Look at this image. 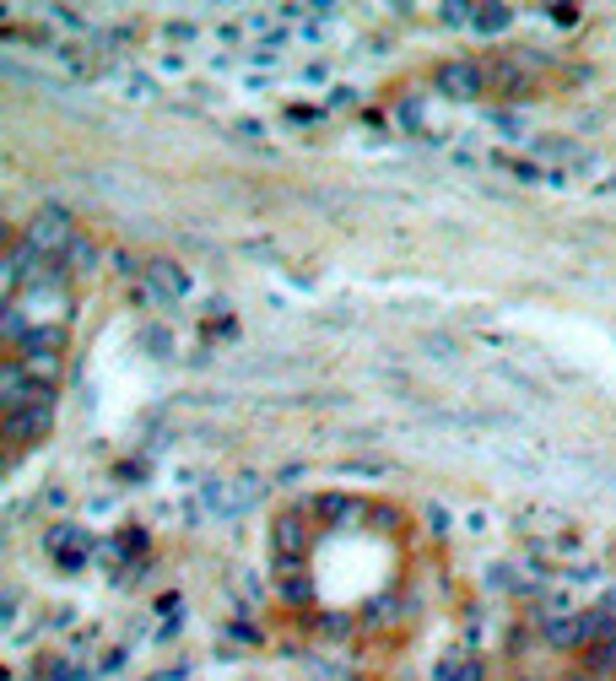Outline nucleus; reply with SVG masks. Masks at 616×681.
Here are the masks:
<instances>
[{"label":"nucleus","instance_id":"nucleus-3","mask_svg":"<svg viewBox=\"0 0 616 681\" xmlns=\"http://www.w3.org/2000/svg\"><path fill=\"white\" fill-rule=\"evenodd\" d=\"M438 87L454 92V98H465V92H476V65H449V71H438Z\"/></svg>","mask_w":616,"mask_h":681},{"label":"nucleus","instance_id":"nucleus-2","mask_svg":"<svg viewBox=\"0 0 616 681\" xmlns=\"http://www.w3.org/2000/svg\"><path fill=\"white\" fill-rule=\"evenodd\" d=\"M49 400L55 395H44V400H33V406H22V411H6V444H33V438H44V427H49Z\"/></svg>","mask_w":616,"mask_h":681},{"label":"nucleus","instance_id":"nucleus-1","mask_svg":"<svg viewBox=\"0 0 616 681\" xmlns=\"http://www.w3.org/2000/svg\"><path fill=\"white\" fill-rule=\"evenodd\" d=\"M22 244H28L38 260H49V255H60V249H71V222H65L60 211H38Z\"/></svg>","mask_w":616,"mask_h":681}]
</instances>
